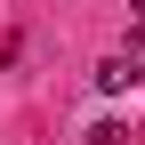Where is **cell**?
Masks as SVG:
<instances>
[{
  "label": "cell",
  "mask_w": 145,
  "mask_h": 145,
  "mask_svg": "<svg viewBox=\"0 0 145 145\" xmlns=\"http://www.w3.org/2000/svg\"><path fill=\"white\" fill-rule=\"evenodd\" d=\"M97 89H113V97H121V89H137V72L121 65V57H105V65H97Z\"/></svg>",
  "instance_id": "1"
},
{
  "label": "cell",
  "mask_w": 145,
  "mask_h": 145,
  "mask_svg": "<svg viewBox=\"0 0 145 145\" xmlns=\"http://www.w3.org/2000/svg\"><path fill=\"white\" fill-rule=\"evenodd\" d=\"M121 65H129V72H137V81H145V24L129 32V40H121Z\"/></svg>",
  "instance_id": "2"
},
{
  "label": "cell",
  "mask_w": 145,
  "mask_h": 145,
  "mask_svg": "<svg viewBox=\"0 0 145 145\" xmlns=\"http://www.w3.org/2000/svg\"><path fill=\"white\" fill-rule=\"evenodd\" d=\"M129 8H137V24H145V0H129Z\"/></svg>",
  "instance_id": "3"
}]
</instances>
